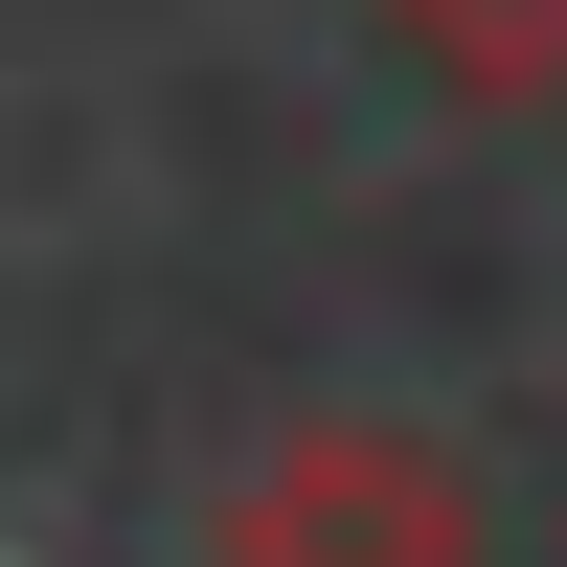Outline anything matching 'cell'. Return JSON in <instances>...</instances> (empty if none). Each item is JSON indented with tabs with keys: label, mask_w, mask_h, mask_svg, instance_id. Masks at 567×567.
I'll list each match as a JSON object with an SVG mask.
<instances>
[{
	"label": "cell",
	"mask_w": 567,
	"mask_h": 567,
	"mask_svg": "<svg viewBox=\"0 0 567 567\" xmlns=\"http://www.w3.org/2000/svg\"><path fill=\"white\" fill-rule=\"evenodd\" d=\"M205 567H477V477L432 432H386V409H318V432H272L227 477Z\"/></svg>",
	"instance_id": "cell-1"
},
{
	"label": "cell",
	"mask_w": 567,
	"mask_h": 567,
	"mask_svg": "<svg viewBox=\"0 0 567 567\" xmlns=\"http://www.w3.org/2000/svg\"><path fill=\"white\" fill-rule=\"evenodd\" d=\"M454 91H567V0H386Z\"/></svg>",
	"instance_id": "cell-2"
}]
</instances>
